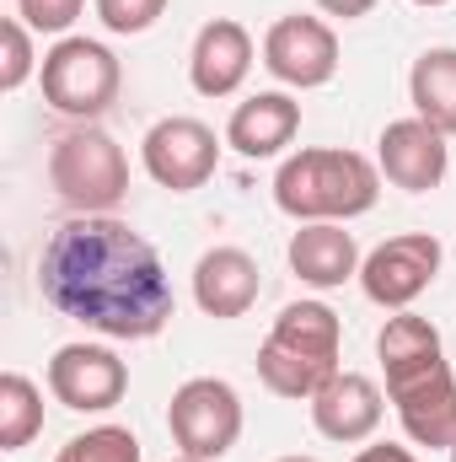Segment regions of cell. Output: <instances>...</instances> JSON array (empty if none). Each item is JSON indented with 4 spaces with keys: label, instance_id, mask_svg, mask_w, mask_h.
I'll list each match as a JSON object with an SVG mask.
<instances>
[{
    "label": "cell",
    "instance_id": "obj_19",
    "mask_svg": "<svg viewBox=\"0 0 456 462\" xmlns=\"http://www.w3.org/2000/svg\"><path fill=\"white\" fill-rule=\"evenodd\" d=\"M408 97H414V114L451 140L456 134V49H424L414 60Z\"/></svg>",
    "mask_w": 456,
    "mask_h": 462
},
{
    "label": "cell",
    "instance_id": "obj_15",
    "mask_svg": "<svg viewBox=\"0 0 456 462\" xmlns=\"http://www.w3.org/2000/svg\"><path fill=\"white\" fill-rule=\"evenodd\" d=\"M263 280H258V258L242 253V247H210L199 263H194V301L205 318H247L252 301H258Z\"/></svg>",
    "mask_w": 456,
    "mask_h": 462
},
{
    "label": "cell",
    "instance_id": "obj_1",
    "mask_svg": "<svg viewBox=\"0 0 456 462\" xmlns=\"http://www.w3.org/2000/svg\"><path fill=\"white\" fill-rule=\"evenodd\" d=\"M38 291L59 318L103 339H156L178 312L161 253L114 216H70L54 231L38 258Z\"/></svg>",
    "mask_w": 456,
    "mask_h": 462
},
{
    "label": "cell",
    "instance_id": "obj_12",
    "mask_svg": "<svg viewBox=\"0 0 456 462\" xmlns=\"http://www.w3.org/2000/svg\"><path fill=\"white\" fill-rule=\"evenodd\" d=\"M376 167L392 189H408V194H430L446 183V167H451V145L435 124L424 118H392L376 140Z\"/></svg>",
    "mask_w": 456,
    "mask_h": 462
},
{
    "label": "cell",
    "instance_id": "obj_11",
    "mask_svg": "<svg viewBox=\"0 0 456 462\" xmlns=\"http://www.w3.org/2000/svg\"><path fill=\"white\" fill-rule=\"evenodd\" d=\"M387 398L403 420V436L414 447H456V376H451V360H435L414 376H397L387 382Z\"/></svg>",
    "mask_w": 456,
    "mask_h": 462
},
{
    "label": "cell",
    "instance_id": "obj_28",
    "mask_svg": "<svg viewBox=\"0 0 456 462\" xmlns=\"http://www.w3.org/2000/svg\"><path fill=\"white\" fill-rule=\"evenodd\" d=\"M414 5H446V0H414Z\"/></svg>",
    "mask_w": 456,
    "mask_h": 462
},
{
    "label": "cell",
    "instance_id": "obj_20",
    "mask_svg": "<svg viewBox=\"0 0 456 462\" xmlns=\"http://www.w3.org/2000/svg\"><path fill=\"white\" fill-rule=\"evenodd\" d=\"M38 430H43V393L22 371H5L0 376V452H22Z\"/></svg>",
    "mask_w": 456,
    "mask_h": 462
},
{
    "label": "cell",
    "instance_id": "obj_18",
    "mask_svg": "<svg viewBox=\"0 0 456 462\" xmlns=\"http://www.w3.org/2000/svg\"><path fill=\"white\" fill-rule=\"evenodd\" d=\"M376 355H381V371L387 382L397 376H414L435 360H446V345H441V328L430 318H414V312H392L376 334Z\"/></svg>",
    "mask_w": 456,
    "mask_h": 462
},
{
    "label": "cell",
    "instance_id": "obj_25",
    "mask_svg": "<svg viewBox=\"0 0 456 462\" xmlns=\"http://www.w3.org/2000/svg\"><path fill=\"white\" fill-rule=\"evenodd\" d=\"M328 16H343V22H354V16H370L376 11V0H317Z\"/></svg>",
    "mask_w": 456,
    "mask_h": 462
},
{
    "label": "cell",
    "instance_id": "obj_7",
    "mask_svg": "<svg viewBox=\"0 0 456 462\" xmlns=\"http://www.w3.org/2000/svg\"><path fill=\"white\" fill-rule=\"evenodd\" d=\"M441 258H446L441 236H430V231H397V236H387L376 253H365L360 285H365V296H370L376 307L408 312V307L435 285Z\"/></svg>",
    "mask_w": 456,
    "mask_h": 462
},
{
    "label": "cell",
    "instance_id": "obj_29",
    "mask_svg": "<svg viewBox=\"0 0 456 462\" xmlns=\"http://www.w3.org/2000/svg\"><path fill=\"white\" fill-rule=\"evenodd\" d=\"M172 462H199V457H172Z\"/></svg>",
    "mask_w": 456,
    "mask_h": 462
},
{
    "label": "cell",
    "instance_id": "obj_13",
    "mask_svg": "<svg viewBox=\"0 0 456 462\" xmlns=\"http://www.w3.org/2000/svg\"><path fill=\"white\" fill-rule=\"evenodd\" d=\"M247 70H252V32L242 22H231V16L205 22L199 38H194V49H188V81H194V92L199 97H231V92H242Z\"/></svg>",
    "mask_w": 456,
    "mask_h": 462
},
{
    "label": "cell",
    "instance_id": "obj_30",
    "mask_svg": "<svg viewBox=\"0 0 456 462\" xmlns=\"http://www.w3.org/2000/svg\"><path fill=\"white\" fill-rule=\"evenodd\" d=\"M451 462H456V447H451Z\"/></svg>",
    "mask_w": 456,
    "mask_h": 462
},
{
    "label": "cell",
    "instance_id": "obj_17",
    "mask_svg": "<svg viewBox=\"0 0 456 462\" xmlns=\"http://www.w3.org/2000/svg\"><path fill=\"white\" fill-rule=\"evenodd\" d=\"M301 129V103L290 92H258L247 103H236V114L226 124V145L247 162H263V156H279Z\"/></svg>",
    "mask_w": 456,
    "mask_h": 462
},
{
    "label": "cell",
    "instance_id": "obj_26",
    "mask_svg": "<svg viewBox=\"0 0 456 462\" xmlns=\"http://www.w3.org/2000/svg\"><path fill=\"white\" fill-rule=\"evenodd\" d=\"M354 462H419V457H414L408 447H392V441H381V447H365Z\"/></svg>",
    "mask_w": 456,
    "mask_h": 462
},
{
    "label": "cell",
    "instance_id": "obj_24",
    "mask_svg": "<svg viewBox=\"0 0 456 462\" xmlns=\"http://www.w3.org/2000/svg\"><path fill=\"white\" fill-rule=\"evenodd\" d=\"M87 0H16V16L32 27V32H70L81 22Z\"/></svg>",
    "mask_w": 456,
    "mask_h": 462
},
{
    "label": "cell",
    "instance_id": "obj_3",
    "mask_svg": "<svg viewBox=\"0 0 456 462\" xmlns=\"http://www.w3.org/2000/svg\"><path fill=\"white\" fill-rule=\"evenodd\" d=\"M339 349H343V323L328 301H290L274 318L263 349H258V376L274 398L312 403L343 371Z\"/></svg>",
    "mask_w": 456,
    "mask_h": 462
},
{
    "label": "cell",
    "instance_id": "obj_21",
    "mask_svg": "<svg viewBox=\"0 0 456 462\" xmlns=\"http://www.w3.org/2000/svg\"><path fill=\"white\" fill-rule=\"evenodd\" d=\"M54 462H140V436L129 425H92L70 436Z\"/></svg>",
    "mask_w": 456,
    "mask_h": 462
},
{
    "label": "cell",
    "instance_id": "obj_9",
    "mask_svg": "<svg viewBox=\"0 0 456 462\" xmlns=\"http://www.w3.org/2000/svg\"><path fill=\"white\" fill-rule=\"evenodd\" d=\"M263 65L274 81L312 92L339 76V32L323 16H279L263 32Z\"/></svg>",
    "mask_w": 456,
    "mask_h": 462
},
{
    "label": "cell",
    "instance_id": "obj_23",
    "mask_svg": "<svg viewBox=\"0 0 456 462\" xmlns=\"http://www.w3.org/2000/svg\"><path fill=\"white\" fill-rule=\"evenodd\" d=\"M161 11H167V0H97L103 27H108V32H118V38L150 32V27L161 22Z\"/></svg>",
    "mask_w": 456,
    "mask_h": 462
},
{
    "label": "cell",
    "instance_id": "obj_14",
    "mask_svg": "<svg viewBox=\"0 0 456 462\" xmlns=\"http://www.w3.org/2000/svg\"><path fill=\"white\" fill-rule=\"evenodd\" d=\"M312 425L317 436L339 441V447H360L376 436L381 425V387L360 371H339L317 398H312Z\"/></svg>",
    "mask_w": 456,
    "mask_h": 462
},
{
    "label": "cell",
    "instance_id": "obj_4",
    "mask_svg": "<svg viewBox=\"0 0 456 462\" xmlns=\"http://www.w3.org/2000/svg\"><path fill=\"white\" fill-rule=\"evenodd\" d=\"M49 183L76 216H114L129 194V156L108 129L76 124L49 151Z\"/></svg>",
    "mask_w": 456,
    "mask_h": 462
},
{
    "label": "cell",
    "instance_id": "obj_16",
    "mask_svg": "<svg viewBox=\"0 0 456 462\" xmlns=\"http://www.w3.org/2000/svg\"><path fill=\"white\" fill-rule=\"evenodd\" d=\"M360 247L354 231H343V221H306L290 236V274L312 291H339L343 280L360 274Z\"/></svg>",
    "mask_w": 456,
    "mask_h": 462
},
{
    "label": "cell",
    "instance_id": "obj_8",
    "mask_svg": "<svg viewBox=\"0 0 456 462\" xmlns=\"http://www.w3.org/2000/svg\"><path fill=\"white\" fill-rule=\"evenodd\" d=\"M140 162H145V172H150L161 189L194 194V189H205V183L215 178V167H221V140H215V129H210L205 118L172 114V118H161V124L145 129Z\"/></svg>",
    "mask_w": 456,
    "mask_h": 462
},
{
    "label": "cell",
    "instance_id": "obj_27",
    "mask_svg": "<svg viewBox=\"0 0 456 462\" xmlns=\"http://www.w3.org/2000/svg\"><path fill=\"white\" fill-rule=\"evenodd\" d=\"M274 462H317V457H274Z\"/></svg>",
    "mask_w": 456,
    "mask_h": 462
},
{
    "label": "cell",
    "instance_id": "obj_22",
    "mask_svg": "<svg viewBox=\"0 0 456 462\" xmlns=\"http://www.w3.org/2000/svg\"><path fill=\"white\" fill-rule=\"evenodd\" d=\"M32 70H43V60L32 54V27L22 16H11L0 27V92H22Z\"/></svg>",
    "mask_w": 456,
    "mask_h": 462
},
{
    "label": "cell",
    "instance_id": "obj_5",
    "mask_svg": "<svg viewBox=\"0 0 456 462\" xmlns=\"http://www.w3.org/2000/svg\"><path fill=\"white\" fill-rule=\"evenodd\" d=\"M43 103L70 124H97L118 103V87H123V70H118L114 49L97 43V38H59L49 54H43Z\"/></svg>",
    "mask_w": 456,
    "mask_h": 462
},
{
    "label": "cell",
    "instance_id": "obj_6",
    "mask_svg": "<svg viewBox=\"0 0 456 462\" xmlns=\"http://www.w3.org/2000/svg\"><path fill=\"white\" fill-rule=\"evenodd\" d=\"M167 430H172L183 457L221 462L236 447V436H242V398H236V387L221 382V376H188L172 393Z\"/></svg>",
    "mask_w": 456,
    "mask_h": 462
},
{
    "label": "cell",
    "instance_id": "obj_10",
    "mask_svg": "<svg viewBox=\"0 0 456 462\" xmlns=\"http://www.w3.org/2000/svg\"><path fill=\"white\" fill-rule=\"evenodd\" d=\"M49 393L76 414H108L129 393V365L108 345H59L49 360Z\"/></svg>",
    "mask_w": 456,
    "mask_h": 462
},
{
    "label": "cell",
    "instance_id": "obj_2",
    "mask_svg": "<svg viewBox=\"0 0 456 462\" xmlns=\"http://www.w3.org/2000/svg\"><path fill=\"white\" fill-rule=\"evenodd\" d=\"M381 199V167L343 145H306L279 162L274 172V205L290 221H354L376 210Z\"/></svg>",
    "mask_w": 456,
    "mask_h": 462
}]
</instances>
